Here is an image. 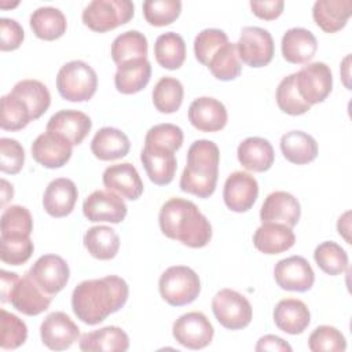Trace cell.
Instances as JSON below:
<instances>
[{
  "instance_id": "obj_1",
  "label": "cell",
  "mask_w": 352,
  "mask_h": 352,
  "mask_svg": "<svg viewBox=\"0 0 352 352\" xmlns=\"http://www.w3.org/2000/svg\"><path fill=\"white\" fill-rule=\"evenodd\" d=\"M128 296V283L117 275L87 279L74 287L72 309L77 319L94 326L120 311L125 305Z\"/></svg>"
},
{
  "instance_id": "obj_2",
  "label": "cell",
  "mask_w": 352,
  "mask_h": 352,
  "mask_svg": "<svg viewBox=\"0 0 352 352\" xmlns=\"http://www.w3.org/2000/svg\"><path fill=\"white\" fill-rule=\"evenodd\" d=\"M158 223L162 234L169 239L199 249L212 239V226L198 206L184 198L173 197L160 209Z\"/></svg>"
},
{
  "instance_id": "obj_3",
  "label": "cell",
  "mask_w": 352,
  "mask_h": 352,
  "mask_svg": "<svg viewBox=\"0 0 352 352\" xmlns=\"http://www.w3.org/2000/svg\"><path fill=\"white\" fill-rule=\"evenodd\" d=\"M220 151L214 142L195 140L187 151V164L180 176V190L198 198H209L217 184Z\"/></svg>"
},
{
  "instance_id": "obj_4",
  "label": "cell",
  "mask_w": 352,
  "mask_h": 352,
  "mask_svg": "<svg viewBox=\"0 0 352 352\" xmlns=\"http://www.w3.org/2000/svg\"><path fill=\"white\" fill-rule=\"evenodd\" d=\"M98 88L96 72L84 60L65 63L56 74V89L69 102H87Z\"/></svg>"
},
{
  "instance_id": "obj_5",
  "label": "cell",
  "mask_w": 352,
  "mask_h": 352,
  "mask_svg": "<svg viewBox=\"0 0 352 352\" xmlns=\"http://www.w3.org/2000/svg\"><path fill=\"white\" fill-rule=\"evenodd\" d=\"M161 297L172 307L191 304L201 293V280L197 272L186 265L166 268L158 280Z\"/></svg>"
},
{
  "instance_id": "obj_6",
  "label": "cell",
  "mask_w": 352,
  "mask_h": 352,
  "mask_svg": "<svg viewBox=\"0 0 352 352\" xmlns=\"http://www.w3.org/2000/svg\"><path fill=\"white\" fill-rule=\"evenodd\" d=\"M133 14L135 7L129 0H94L82 10L81 18L91 30L104 33L128 23Z\"/></svg>"
},
{
  "instance_id": "obj_7",
  "label": "cell",
  "mask_w": 352,
  "mask_h": 352,
  "mask_svg": "<svg viewBox=\"0 0 352 352\" xmlns=\"http://www.w3.org/2000/svg\"><path fill=\"white\" fill-rule=\"evenodd\" d=\"M212 311L217 322L228 330L245 329L253 318L249 300L232 289H221L214 294Z\"/></svg>"
},
{
  "instance_id": "obj_8",
  "label": "cell",
  "mask_w": 352,
  "mask_h": 352,
  "mask_svg": "<svg viewBox=\"0 0 352 352\" xmlns=\"http://www.w3.org/2000/svg\"><path fill=\"white\" fill-rule=\"evenodd\" d=\"M239 60L250 67L267 66L275 52L271 33L258 26H245L241 30L239 40L235 43Z\"/></svg>"
},
{
  "instance_id": "obj_9",
  "label": "cell",
  "mask_w": 352,
  "mask_h": 352,
  "mask_svg": "<svg viewBox=\"0 0 352 352\" xmlns=\"http://www.w3.org/2000/svg\"><path fill=\"white\" fill-rule=\"evenodd\" d=\"M296 87L308 104L323 102L333 89V74L323 62H312L296 73Z\"/></svg>"
},
{
  "instance_id": "obj_10",
  "label": "cell",
  "mask_w": 352,
  "mask_h": 352,
  "mask_svg": "<svg viewBox=\"0 0 352 352\" xmlns=\"http://www.w3.org/2000/svg\"><path fill=\"white\" fill-rule=\"evenodd\" d=\"M172 334L180 345L188 349H202L212 342L214 329L202 312L191 311L175 320Z\"/></svg>"
},
{
  "instance_id": "obj_11",
  "label": "cell",
  "mask_w": 352,
  "mask_h": 352,
  "mask_svg": "<svg viewBox=\"0 0 352 352\" xmlns=\"http://www.w3.org/2000/svg\"><path fill=\"white\" fill-rule=\"evenodd\" d=\"M128 208L124 198L109 190H95L82 202V213L92 223H121Z\"/></svg>"
},
{
  "instance_id": "obj_12",
  "label": "cell",
  "mask_w": 352,
  "mask_h": 352,
  "mask_svg": "<svg viewBox=\"0 0 352 352\" xmlns=\"http://www.w3.org/2000/svg\"><path fill=\"white\" fill-rule=\"evenodd\" d=\"M28 274L40 289L50 296H55L63 290L70 278L67 263L58 254H44L38 257Z\"/></svg>"
},
{
  "instance_id": "obj_13",
  "label": "cell",
  "mask_w": 352,
  "mask_h": 352,
  "mask_svg": "<svg viewBox=\"0 0 352 352\" xmlns=\"http://www.w3.org/2000/svg\"><path fill=\"white\" fill-rule=\"evenodd\" d=\"M274 278L280 289L304 293L314 286L315 272L302 256H290L275 264Z\"/></svg>"
},
{
  "instance_id": "obj_14",
  "label": "cell",
  "mask_w": 352,
  "mask_h": 352,
  "mask_svg": "<svg viewBox=\"0 0 352 352\" xmlns=\"http://www.w3.org/2000/svg\"><path fill=\"white\" fill-rule=\"evenodd\" d=\"M43 344L52 351L70 348L80 337V329L65 312L55 311L45 316L40 326Z\"/></svg>"
},
{
  "instance_id": "obj_15",
  "label": "cell",
  "mask_w": 352,
  "mask_h": 352,
  "mask_svg": "<svg viewBox=\"0 0 352 352\" xmlns=\"http://www.w3.org/2000/svg\"><path fill=\"white\" fill-rule=\"evenodd\" d=\"M258 197V183L248 172H232L224 183L223 199L226 206L236 213L248 212Z\"/></svg>"
},
{
  "instance_id": "obj_16",
  "label": "cell",
  "mask_w": 352,
  "mask_h": 352,
  "mask_svg": "<svg viewBox=\"0 0 352 352\" xmlns=\"http://www.w3.org/2000/svg\"><path fill=\"white\" fill-rule=\"evenodd\" d=\"M73 153V144L62 135L44 132L32 143V157L37 164L48 169H56L66 165Z\"/></svg>"
},
{
  "instance_id": "obj_17",
  "label": "cell",
  "mask_w": 352,
  "mask_h": 352,
  "mask_svg": "<svg viewBox=\"0 0 352 352\" xmlns=\"http://www.w3.org/2000/svg\"><path fill=\"white\" fill-rule=\"evenodd\" d=\"M51 301L52 296L43 292L28 272L16 280L8 297V302L28 316H36L47 311Z\"/></svg>"
},
{
  "instance_id": "obj_18",
  "label": "cell",
  "mask_w": 352,
  "mask_h": 352,
  "mask_svg": "<svg viewBox=\"0 0 352 352\" xmlns=\"http://www.w3.org/2000/svg\"><path fill=\"white\" fill-rule=\"evenodd\" d=\"M140 161L154 184L166 186L173 180L177 169L175 151L164 146L144 143L140 151Z\"/></svg>"
},
{
  "instance_id": "obj_19",
  "label": "cell",
  "mask_w": 352,
  "mask_h": 352,
  "mask_svg": "<svg viewBox=\"0 0 352 352\" xmlns=\"http://www.w3.org/2000/svg\"><path fill=\"white\" fill-rule=\"evenodd\" d=\"M102 182L106 190L129 201H136L143 194V182L131 162L107 166L102 175Z\"/></svg>"
},
{
  "instance_id": "obj_20",
  "label": "cell",
  "mask_w": 352,
  "mask_h": 352,
  "mask_svg": "<svg viewBox=\"0 0 352 352\" xmlns=\"http://www.w3.org/2000/svg\"><path fill=\"white\" fill-rule=\"evenodd\" d=\"M190 124L201 132L221 131L228 120L226 106L210 96H201L191 102L188 107Z\"/></svg>"
},
{
  "instance_id": "obj_21",
  "label": "cell",
  "mask_w": 352,
  "mask_h": 352,
  "mask_svg": "<svg viewBox=\"0 0 352 352\" xmlns=\"http://www.w3.org/2000/svg\"><path fill=\"white\" fill-rule=\"evenodd\" d=\"M301 216L298 199L286 191H274L267 195L260 209L261 223H280L293 228Z\"/></svg>"
},
{
  "instance_id": "obj_22",
  "label": "cell",
  "mask_w": 352,
  "mask_h": 352,
  "mask_svg": "<svg viewBox=\"0 0 352 352\" xmlns=\"http://www.w3.org/2000/svg\"><path fill=\"white\" fill-rule=\"evenodd\" d=\"M92 128L91 118L78 110H60L51 116L45 131L65 136L73 146H78L87 138Z\"/></svg>"
},
{
  "instance_id": "obj_23",
  "label": "cell",
  "mask_w": 352,
  "mask_h": 352,
  "mask_svg": "<svg viewBox=\"0 0 352 352\" xmlns=\"http://www.w3.org/2000/svg\"><path fill=\"white\" fill-rule=\"evenodd\" d=\"M78 198V190L73 180L58 177L47 186L43 195L44 210L52 217H65L70 214Z\"/></svg>"
},
{
  "instance_id": "obj_24",
  "label": "cell",
  "mask_w": 352,
  "mask_h": 352,
  "mask_svg": "<svg viewBox=\"0 0 352 352\" xmlns=\"http://www.w3.org/2000/svg\"><path fill=\"white\" fill-rule=\"evenodd\" d=\"M282 55L289 63H308L316 54L318 41L312 32L304 28H292L285 32L280 43Z\"/></svg>"
},
{
  "instance_id": "obj_25",
  "label": "cell",
  "mask_w": 352,
  "mask_h": 352,
  "mask_svg": "<svg viewBox=\"0 0 352 352\" xmlns=\"http://www.w3.org/2000/svg\"><path fill=\"white\" fill-rule=\"evenodd\" d=\"M275 326L292 336L301 334L311 322V314L305 302L297 298H283L274 308Z\"/></svg>"
},
{
  "instance_id": "obj_26",
  "label": "cell",
  "mask_w": 352,
  "mask_h": 352,
  "mask_svg": "<svg viewBox=\"0 0 352 352\" xmlns=\"http://www.w3.org/2000/svg\"><path fill=\"white\" fill-rule=\"evenodd\" d=\"M296 242L293 230L280 223H263L253 235V245L264 254H279Z\"/></svg>"
},
{
  "instance_id": "obj_27",
  "label": "cell",
  "mask_w": 352,
  "mask_h": 352,
  "mask_svg": "<svg viewBox=\"0 0 352 352\" xmlns=\"http://www.w3.org/2000/svg\"><path fill=\"white\" fill-rule=\"evenodd\" d=\"M151 77V65L147 58L126 60L117 66L114 85L118 92L132 95L140 92L148 84Z\"/></svg>"
},
{
  "instance_id": "obj_28",
  "label": "cell",
  "mask_w": 352,
  "mask_h": 352,
  "mask_svg": "<svg viewBox=\"0 0 352 352\" xmlns=\"http://www.w3.org/2000/svg\"><path fill=\"white\" fill-rule=\"evenodd\" d=\"M239 164L252 172L268 170L275 160V153L271 143L258 136H250L242 140L236 150Z\"/></svg>"
},
{
  "instance_id": "obj_29",
  "label": "cell",
  "mask_w": 352,
  "mask_h": 352,
  "mask_svg": "<svg viewBox=\"0 0 352 352\" xmlns=\"http://www.w3.org/2000/svg\"><path fill=\"white\" fill-rule=\"evenodd\" d=\"M78 346L84 352H125L129 348V337L121 327L106 326L84 333L78 340Z\"/></svg>"
},
{
  "instance_id": "obj_30",
  "label": "cell",
  "mask_w": 352,
  "mask_h": 352,
  "mask_svg": "<svg viewBox=\"0 0 352 352\" xmlns=\"http://www.w3.org/2000/svg\"><path fill=\"white\" fill-rule=\"evenodd\" d=\"M352 14V0H318L312 7L315 23L326 33L345 28Z\"/></svg>"
},
{
  "instance_id": "obj_31",
  "label": "cell",
  "mask_w": 352,
  "mask_h": 352,
  "mask_svg": "<svg viewBox=\"0 0 352 352\" xmlns=\"http://www.w3.org/2000/svg\"><path fill=\"white\" fill-rule=\"evenodd\" d=\"M131 143L128 136L117 128H100L92 142L91 151L100 161H114L125 157L129 153Z\"/></svg>"
},
{
  "instance_id": "obj_32",
  "label": "cell",
  "mask_w": 352,
  "mask_h": 352,
  "mask_svg": "<svg viewBox=\"0 0 352 352\" xmlns=\"http://www.w3.org/2000/svg\"><path fill=\"white\" fill-rule=\"evenodd\" d=\"M283 157L296 165H307L318 157V143L307 132L290 131L280 138Z\"/></svg>"
},
{
  "instance_id": "obj_33",
  "label": "cell",
  "mask_w": 352,
  "mask_h": 352,
  "mask_svg": "<svg viewBox=\"0 0 352 352\" xmlns=\"http://www.w3.org/2000/svg\"><path fill=\"white\" fill-rule=\"evenodd\" d=\"M29 23L34 36L45 41H52L62 37L67 28L65 14L59 8L50 6L34 10L30 15Z\"/></svg>"
},
{
  "instance_id": "obj_34",
  "label": "cell",
  "mask_w": 352,
  "mask_h": 352,
  "mask_svg": "<svg viewBox=\"0 0 352 352\" xmlns=\"http://www.w3.org/2000/svg\"><path fill=\"white\" fill-rule=\"evenodd\" d=\"M82 243L88 253L98 260H111L120 249V238L109 226H94L87 230Z\"/></svg>"
},
{
  "instance_id": "obj_35",
  "label": "cell",
  "mask_w": 352,
  "mask_h": 352,
  "mask_svg": "<svg viewBox=\"0 0 352 352\" xmlns=\"http://www.w3.org/2000/svg\"><path fill=\"white\" fill-rule=\"evenodd\" d=\"M154 55L161 67L176 70L182 67L186 60V43L179 33H162L155 40Z\"/></svg>"
},
{
  "instance_id": "obj_36",
  "label": "cell",
  "mask_w": 352,
  "mask_h": 352,
  "mask_svg": "<svg viewBox=\"0 0 352 352\" xmlns=\"http://www.w3.org/2000/svg\"><path fill=\"white\" fill-rule=\"evenodd\" d=\"M10 92L25 102L30 110L33 121L40 118L51 104L50 91L47 85L38 80H21L12 87Z\"/></svg>"
},
{
  "instance_id": "obj_37",
  "label": "cell",
  "mask_w": 352,
  "mask_h": 352,
  "mask_svg": "<svg viewBox=\"0 0 352 352\" xmlns=\"http://www.w3.org/2000/svg\"><path fill=\"white\" fill-rule=\"evenodd\" d=\"M147 38L139 30H126L118 34L111 43V58L118 66L126 60L147 58Z\"/></svg>"
},
{
  "instance_id": "obj_38",
  "label": "cell",
  "mask_w": 352,
  "mask_h": 352,
  "mask_svg": "<svg viewBox=\"0 0 352 352\" xmlns=\"http://www.w3.org/2000/svg\"><path fill=\"white\" fill-rule=\"evenodd\" d=\"M154 107L164 114L175 113L180 109L184 96L183 84L170 76L161 77L153 88Z\"/></svg>"
},
{
  "instance_id": "obj_39",
  "label": "cell",
  "mask_w": 352,
  "mask_h": 352,
  "mask_svg": "<svg viewBox=\"0 0 352 352\" xmlns=\"http://www.w3.org/2000/svg\"><path fill=\"white\" fill-rule=\"evenodd\" d=\"M208 67L214 78L220 81L235 80L242 70L235 43H226L210 58Z\"/></svg>"
},
{
  "instance_id": "obj_40",
  "label": "cell",
  "mask_w": 352,
  "mask_h": 352,
  "mask_svg": "<svg viewBox=\"0 0 352 352\" xmlns=\"http://www.w3.org/2000/svg\"><path fill=\"white\" fill-rule=\"evenodd\" d=\"M314 258L318 267L327 275L336 276L348 270V254L346 252L333 241H324L316 246Z\"/></svg>"
},
{
  "instance_id": "obj_41",
  "label": "cell",
  "mask_w": 352,
  "mask_h": 352,
  "mask_svg": "<svg viewBox=\"0 0 352 352\" xmlns=\"http://www.w3.org/2000/svg\"><path fill=\"white\" fill-rule=\"evenodd\" d=\"M33 121L29 107L22 99L8 92L1 96V118L0 126L4 131H19Z\"/></svg>"
},
{
  "instance_id": "obj_42",
  "label": "cell",
  "mask_w": 352,
  "mask_h": 352,
  "mask_svg": "<svg viewBox=\"0 0 352 352\" xmlns=\"http://www.w3.org/2000/svg\"><path fill=\"white\" fill-rule=\"evenodd\" d=\"M275 98L278 107L289 116H301L311 109V104H308L297 91L296 73H292L280 80Z\"/></svg>"
},
{
  "instance_id": "obj_43",
  "label": "cell",
  "mask_w": 352,
  "mask_h": 352,
  "mask_svg": "<svg viewBox=\"0 0 352 352\" xmlns=\"http://www.w3.org/2000/svg\"><path fill=\"white\" fill-rule=\"evenodd\" d=\"M1 236H30L33 219L28 208L11 205L4 209L0 219Z\"/></svg>"
},
{
  "instance_id": "obj_44",
  "label": "cell",
  "mask_w": 352,
  "mask_h": 352,
  "mask_svg": "<svg viewBox=\"0 0 352 352\" xmlns=\"http://www.w3.org/2000/svg\"><path fill=\"white\" fill-rule=\"evenodd\" d=\"M28 338V327L16 315L0 309V348L16 349L25 344Z\"/></svg>"
},
{
  "instance_id": "obj_45",
  "label": "cell",
  "mask_w": 352,
  "mask_h": 352,
  "mask_svg": "<svg viewBox=\"0 0 352 352\" xmlns=\"http://www.w3.org/2000/svg\"><path fill=\"white\" fill-rule=\"evenodd\" d=\"M144 19L151 26H166L175 22L182 11L179 0H146L143 3Z\"/></svg>"
},
{
  "instance_id": "obj_46",
  "label": "cell",
  "mask_w": 352,
  "mask_h": 352,
  "mask_svg": "<svg viewBox=\"0 0 352 352\" xmlns=\"http://www.w3.org/2000/svg\"><path fill=\"white\" fill-rule=\"evenodd\" d=\"M33 250L34 245L29 236H0V260L6 264H25Z\"/></svg>"
},
{
  "instance_id": "obj_47",
  "label": "cell",
  "mask_w": 352,
  "mask_h": 352,
  "mask_svg": "<svg viewBox=\"0 0 352 352\" xmlns=\"http://www.w3.org/2000/svg\"><path fill=\"white\" fill-rule=\"evenodd\" d=\"M308 348L312 352H344L346 349V340L337 327L323 324L311 333Z\"/></svg>"
},
{
  "instance_id": "obj_48",
  "label": "cell",
  "mask_w": 352,
  "mask_h": 352,
  "mask_svg": "<svg viewBox=\"0 0 352 352\" xmlns=\"http://www.w3.org/2000/svg\"><path fill=\"white\" fill-rule=\"evenodd\" d=\"M228 43V36L220 29H204L194 40V54L199 63L208 66L214 52Z\"/></svg>"
},
{
  "instance_id": "obj_49",
  "label": "cell",
  "mask_w": 352,
  "mask_h": 352,
  "mask_svg": "<svg viewBox=\"0 0 352 352\" xmlns=\"http://www.w3.org/2000/svg\"><path fill=\"white\" fill-rule=\"evenodd\" d=\"M183 139L184 136L180 126L165 122L151 126L144 136V143L164 146L172 151H176L182 147Z\"/></svg>"
},
{
  "instance_id": "obj_50",
  "label": "cell",
  "mask_w": 352,
  "mask_h": 352,
  "mask_svg": "<svg viewBox=\"0 0 352 352\" xmlns=\"http://www.w3.org/2000/svg\"><path fill=\"white\" fill-rule=\"evenodd\" d=\"M25 164V150L22 144L11 138L0 139V170L8 175L21 172Z\"/></svg>"
},
{
  "instance_id": "obj_51",
  "label": "cell",
  "mask_w": 352,
  "mask_h": 352,
  "mask_svg": "<svg viewBox=\"0 0 352 352\" xmlns=\"http://www.w3.org/2000/svg\"><path fill=\"white\" fill-rule=\"evenodd\" d=\"M25 38L23 28L11 18L0 19V50L1 51H14L21 47Z\"/></svg>"
},
{
  "instance_id": "obj_52",
  "label": "cell",
  "mask_w": 352,
  "mask_h": 352,
  "mask_svg": "<svg viewBox=\"0 0 352 352\" xmlns=\"http://www.w3.org/2000/svg\"><path fill=\"white\" fill-rule=\"evenodd\" d=\"M252 12L264 21H274L276 19L282 12L285 3L282 0H264V1H250L249 3Z\"/></svg>"
},
{
  "instance_id": "obj_53",
  "label": "cell",
  "mask_w": 352,
  "mask_h": 352,
  "mask_svg": "<svg viewBox=\"0 0 352 352\" xmlns=\"http://www.w3.org/2000/svg\"><path fill=\"white\" fill-rule=\"evenodd\" d=\"M257 352H264V351H272V352H292V346L280 337L274 336V334H267L263 336L254 348Z\"/></svg>"
},
{
  "instance_id": "obj_54",
  "label": "cell",
  "mask_w": 352,
  "mask_h": 352,
  "mask_svg": "<svg viewBox=\"0 0 352 352\" xmlns=\"http://www.w3.org/2000/svg\"><path fill=\"white\" fill-rule=\"evenodd\" d=\"M19 279L18 274L15 272H8L6 270L0 271V297H1V302H7L11 290L14 289L16 280Z\"/></svg>"
},
{
  "instance_id": "obj_55",
  "label": "cell",
  "mask_w": 352,
  "mask_h": 352,
  "mask_svg": "<svg viewBox=\"0 0 352 352\" xmlns=\"http://www.w3.org/2000/svg\"><path fill=\"white\" fill-rule=\"evenodd\" d=\"M14 197V188L12 184H10L6 179H1V206H6V204L12 199Z\"/></svg>"
}]
</instances>
